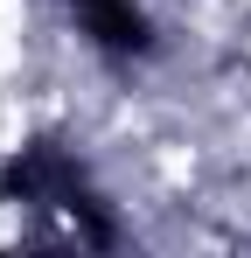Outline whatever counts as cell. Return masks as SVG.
<instances>
[{"instance_id":"1","label":"cell","mask_w":251,"mask_h":258,"mask_svg":"<svg viewBox=\"0 0 251 258\" xmlns=\"http://www.w3.org/2000/svg\"><path fill=\"white\" fill-rule=\"evenodd\" d=\"M77 21L91 28V42L126 56V49H147V21L133 0H77Z\"/></svg>"}]
</instances>
